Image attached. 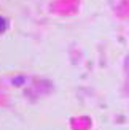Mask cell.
Returning a JSON list of instances; mask_svg holds the SVG:
<instances>
[{
    "instance_id": "1",
    "label": "cell",
    "mask_w": 129,
    "mask_h": 130,
    "mask_svg": "<svg viewBox=\"0 0 129 130\" xmlns=\"http://www.w3.org/2000/svg\"><path fill=\"white\" fill-rule=\"evenodd\" d=\"M6 25H8V24H6V19H3L2 16H0V34L6 30Z\"/></svg>"
}]
</instances>
